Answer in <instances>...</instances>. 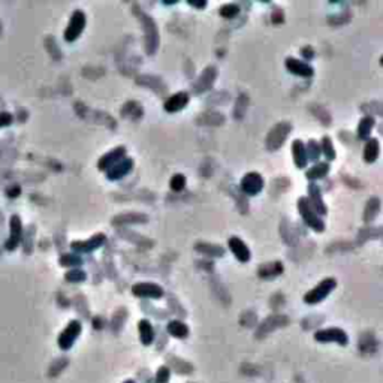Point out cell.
Masks as SVG:
<instances>
[{
	"instance_id": "obj_34",
	"label": "cell",
	"mask_w": 383,
	"mask_h": 383,
	"mask_svg": "<svg viewBox=\"0 0 383 383\" xmlns=\"http://www.w3.org/2000/svg\"><path fill=\"white\" fill-rule=\"evenodd\" d=\"M302 56L305 59H310V57H313L315 56V51H313V48H310V46H305L304 50H302Z\"/></svg>"
},
{
	"instance_id": "obj_31",
	"label": "cell",
	"mask_w": 383,
	"mask_h": 383,
	"mask_svg": "<svg viewBox=\"0 0 383 383\" xmlns=\"http://www.w3.org/2000/svg\"><path fill=\"white\" fill-rule=\"evenodd\" d=\"M171 371L168 367H160L156 373V383H168L170 382Z\"/></svg>"
},
{
	"instance_id": "obj_28",
	"label": "cell",
	"mask_w": 383,
	"mask_h": 383,
	"mask_svg": "<svg viewBox=\"0 0 383 383\" xmlns=\"http://www.w3.org/2000/svg\"><path fill=\"white\" fill-rule=\"evenodd\" d=\"M239 12V6L236 3H226L220 8V15L225 18H232Z\"/></svg>"
},
{
	"instance_id": "obj_25",
	"label": "cell",
	"mask_w": 383,
	"mask_h": 383,
	"mask_svg": "<svg viewBox=\"0 0 383 383\" xmlns=\"http://www.w3.org/2000/svg\"><path fill=\"white\" fill-rule=\"evenodd\" d=\"M125 223V222H147V215L144 214H123L114 219V223Z\"/></svg>"
},
{
	"instance_id": "obj_6",
	"label": "cell",
	"mask_w": 383,
	"mask_h": 383,
	"mask_svg": "<svg viewBox=\"0 0 383 383\" xmlns=\"http://www.w3.org/2000/svg\"><path fill=\"white\" fill-rule=\"evenodd\" d=\"M289 132H291L289 123H278L277 126H274L267 138V147L270 150H277L278 147H281V144L284 142Z\"/></svg>"
},
{
	"instance_id": "obj_3",
	"label": "cell",
	"mask_w": 383,
	"mask_h": 383,
	"mask_svg": "<svg viewBox=\"0 0 383 383\" xmlns=\"http://www.w3.org/2000/svg\"><path fill=\"white\" fill-rule=\"evenodd\" d=\"M141 21H142V29H144V33H146V46H147V53L149 54H153L157 48V43H159V33H157V29H156V24L154 21L146 15V14H138Z\"/></svg>"
},
{
	"instance_id": "obj_4",
	"label": "cell",
	"mask_w": 383,
	"mask_h": 383,
	"mask_svg": "<svg viewBox=\"0 0 383 383\" xmlns=\"http://www.w3.org/2000/svg\"><path fill=\"white\" fill-rule=\"evenodd\" d=\"M315 339L320 343H339L341 346H346L349 343L347 334L340 329V328H328V329H320L315 334Z\"/></svg>"
},
{
	"instance_id": "obj_8",
	"label": "cell",
	"mask_w": 383,
	"mask_h": 383,
	"mask_svg": "<svg viewBox=\"0 0 383 383\" xmlns=\"http://www.w3.org/2000/svg\"><path fill=\"white\" fill-rule=\"evenodd\" d=\"M132 292L139 298H154V299L163 295V289L154 283H136L132 287Z\"/></svg>"
},
{
	"instance_id": "obj_36",
	"label": "cell",
	"mask_w": 383,
	"mask_h": 383,
	"mask_svg": "<svg viewBox=\"0 0 383 383\" xmlns=\"http://www.w3.org/2000/svg\"><path fill=\"white\" fill-rule=\"evenodd\" d=\"M189 5L198 6V8H204V6H207V2H205V0H204V2H189Z\"/></svg>"
},
{
	"instance_id": "obj_29",
	"label": "cell",
	"mask_w": 383,
	"mask_h": 383,
	"mask_svg": "<svg viewBox=\"0 0 383 383\" xmlns=\"http://www.w3.org/2000/svg\"><path fill=\"white\" fill-rule=\"evenodd\" d=\"M198 250H202V253H208L213 256H222L223 255V249L219 246H210V244H198L196 246Z\"/></svg>"
},
{
	"instance_id": "obj_15",
	"label": "cell",
	"mask_w": 383,
	"mask_h": 383,
	"mask_svg": "<svg viewBox=\"0 0 383 383\" xmlns=\"http://www.w3.org/2000/svg\"><path fill=\"white\" fill-rule=\"evenodd\" d=\"M125 153H126V149H125V147H117V149L111 150L109 153H106L105 156L101 157V160H99V163H98V168H99L101 171L109 170L112 165L117 163L118 159H122V157L125 156Z\"/></svg>"
},
{
	"instance_id": "obj_21",
	"label": "cell",
	"mask_w": 383,
	"mask_h": 383,
	"mask_svg": "<svg viewBox=\"0 0 383 383\" xmlns=\"http://www.w3.org/2000/svg\"><path fill=\"white\" fill-rule=\"evenodd\" d=\"M283 271V267L280 262H273V263H265L263 267L259 268V276L262 278H270V277H276Z\"/></svg>"
},
{
	"instance_id": "obj_2",
	"label": "cell",
	"mask_w": 383,
	"mask_h": 383,
	"mask_svg": "<svg viewBox=\"0 0 383 383\" xmlns=\"http://www.w3.org/2000/svg\"><path fill=\"white\" fill-rule=\"evenodd\" d=\"M335 286H337V281H335L334 278H325L316 287H313V289L305 294L304 301L307 304H318V302L323 301L334 291Z\"/></svg>"
},
{
	"instance_id": "obj_19",
	"label": "cell",
	"mask_w": 383,
	"mask_h": 383,
	"mask_svg": "<svg viewBox=\"0 0 383 383\" xmlns=\"http://www.w3.org/2000/svg\"><path fill=\"white\" fill-rule=\"evenodd\" d=\"M214 78H215V69H214V67H207V69L202 72V75H201V78L198 80V83H196V90H198V91H202V90L210 88L211 84H213V81H214Z\"/></svg>"
},
{
	"instance_id": "obj_9",
	"label": "cell",
	"mask_w": 383,
	"mask_h": 383,
	"mask_svg": "<svg viewBox=\"0 0 383 383\" xmlns=\"http://www.w3.org/2000/svg\"><path fill=\"white\" fill-rule=\"evenodd\" d=\"M241 189L247 195H257L263 189V178L257 172H249L241 180Z\"/></svg>"
},
{
	"instance_id": "obj_10",
	"label": "cell",
	"mask_w": 383,
	"mask_h": 383,
	"mask_svg": "<svg viewBox=\"0 0 383 383\" xmlns=\"http://www.w3.org/2000/svg\"><path fill=\"white\" fill-rule=\"evenodd\" d=\"M105 241V235L104 234H96L93 235L90 239H85V241H75L72 243V250L78 252V253H90L94 249H98L104 244Z\"/></svg>"
},
{
	"instance_id": "obj_13",
	"label": "cell",
	"mask_w": 383,
	"mask_h": 383,
	"mask_svg": "<svg viewBox=\"0 0 383 383\" xmlns=\"http://www.w3.org/2000/svg\"><path fill=\"white\" fill-rule=\"evenodd\" d=\"M308 202L310 205L313 207V210L319 214V215H325L326 214V205L323 204L320 190L316 184H310L308 186Z\"/></svg>"
},
{
	"instance_id": "obj_35",
	"label": "cell",
	"mask_w": 383,
	"mask_h": 383,
	"mask_svg": "<svg viewBox=\"0 0 383 383\" xmlns=\"http://www.w3.org/2000/svg\"><path fill=\"white\" fill-rule=\"evenodd\" d=\"M9 120H11V115H9V114H0V126L9 123Z\"/></svg>"
},
{
	"instance_id": "obj_32",
	"label": "cell",
	"mask_w": 383,
	"mask_h": 383,
	"mask_svg": "<svg viewBox=\"0 0 383 383\" xmlns=\"http://www.w3.org/2000/svg\"><path fill=\"white\" fill-rule=\"evenodd\" d=\"M60 263L62 265H80L81 263V257L75 256L74 253H70V255H64L62 259H60Z\"/></svg>"
},
{
	"instance_id": "obj_12",
	"label": "cell",
	"mask_w": 383,
	"mask_h": 383,
	"mask_svg": "<svg viewBox=\"0 0 383 383\" xmlns=\"http://www.w3.org/2000/svg\"><path fill=\"white\" fill-rule=\"evenodd\" d=\"M284 64H286L287 69H289V72H292V74H295V75H299V77H311L315 72L313 67H311L308 63L298 60L295 57H287Z\"/></svg>"
},
{
	"instance_id": "obj_18",
	"label": "cell",
	"mask_w": 383,
	"mask_h": 383,
	"mask_svg": "<svg viewBox=\"0 0 383 383\" xmlns=\"http://www.w3.org/2000/svg\"><path fill=\"white\" fill-rule=\"evenodd\" d=\"M139 337H141V343L146 344V346H150L154 340V331H153V326L149 320H141L139 322Z\"/></svg>"
},
{
	"instance_id": "obj_17",
	"label": "cell",
	"mask_w": 383,
	"mask_h": 383,
	"mask_svg": "<svg viewBox=\"0 0 383 383\" xmlns=\"http://www.w3.org/2000/svg\"><path fill=\"white\" fill-rule=\"evenodd\" d=\"M292 153H294V160H295V165L298 168H305L308 159H307V153H305V147L302 141L299 139H295L294 144H292Z\"/></svg>"
},
{
	"instance_id": "obj_14",
	"label": "cell",
	"mask_w": 383,
	"mask_h": 383,
	"mask_svg": "<svg viewBox=\"0 0 383 383\" xmlns=\"http://www.w3.org/2000/svg\"><path fill=\"white\" fill-rule=\"evenodd\" d=\"M228 244H229V249L232 250V253L235 255V257L239 260V262H247L250 259V250L249 247L244 244V241H241L238 236H231L228 239Z\"/></svg>"
},
{
	"instance_id": "obj_23",
	"label": "cell",
	"mask_w": 383,
	"mask_h": 383,
	"mask_svg": "<svg viewBox=\"0 0 383 383\" xmlns=\"http://www.w3.org/2000/svg\"><path fill=\"white\" fill-rule=\"evenodd\" d=\"M374 126V120L373 117H364L358 125V136L361 139H367L370 136V132Z\"/></svg>"
},
{
	"instance_id": "obj_26",
	"label": "cell",
	"mask_w": 383,
	"mask_h": 383,
	"mask_svg": "<svg viewBox=\"0 0 383 383\" xmlns=\"http://www.w3.org/2000/svg\"><path fill=\"white\" fill-rule=\"evenodd\" d=\"M305 153H307V159L310 160H318L319 156H320V146L315 141V139H310L308 142V147L305 149Z\"/></svg>"
},
{
	"instance_id": "obj_1",
	"label": "cell",
	"mask_w": 383,
	"mask_h": 383,
	"mask_svg": "<svg viewBox=\"0 0 383 383\" xmlns=\"http://www.w3.org/2000/svg\"><path fill=\"white\" fill-rule=\"evenodd\" d=\"M298 210L302 215V219L304 222L311 228V229H315L318 232H322L325 229V223L323 220L320 219V215L313 210V207L310 205L308 199L307 198H301L298 201Z\"/></svg>"
},
{
	"instance_id": "obj_27",
	"label": "cell",
	"mask_w": 383,
	"mask_h": 383,
	"mask_svg": "<svg viewBox=\"0 0 383 383\" xmlns=\"http://www.w3.org/2000/svg\"><path fill=\"white\" fill-rule=\"evenodd\" d=\"M320 151L325 153V156H326L328 160H332V159L335 157V150H334L331 138H328V136H323V138H322V149H320Z\"/></svg>"
},
{
	"instance_id": "obj_33",
	"label": "cell",
	"mask_w": 383,
	"mask_h": 383,
	"mask_svg": "<svg viewBox=\"0 0 383 383\" xmlns=\"http://www.w3.org/2000/svg\"><path fill=\"white\" fill-rule=\"evenodd\" d=\"M66 280H67V281H74V283H77V281H84V280H85V273H83V271H80V270H72V271H69V273L66 274Z\"/></svg>"
},
{
	"instance_id": "obj_11",
	"label": "cell",
	"mask_w": 383,
	"mask_h": 383,
	"mask_svg": "<svg viewBox=\"0 0 383 383\" xmlns=\"http://www.w3.org/2000/svg\"><path fill=\"white\" fill-rule=\"evenodd\" d=\"M133 168V160L126 157V159H122V162H117L115 165H112L109 170H106V177L108 180H118V178H122L125 177L130 170Z\"/></svg>"
},
{
	"instance_id": "obj_22",
	"label": "cell",
	"mask_w": 383,
	"mask_h": 383,
	"mask_svg": "<svg viewBox=\"0 0 383 383\" xmlns=\"http://www.w3.org/2000/svg\"><path fill=\"white\" fill-rule=\"evenodd\" d=\"M379 156V141L376 138L370 139L367 144H365V150H364V159L365 162L371 163L377 159Z\"/></svg>"
},
{
	"instance_id": "obj_5",
	"label": "cell",
	"mask_w": 383,
	"mask_h": 383,
	"mask_svg": "<svg viewBox=\"0 0 383 383\" xmlns=\"http://www.w3.org/2000/svg\"><path fill=\"white\" fill-rule=\"evenodd\" d=\"M85 27V15L83 11H75L74 15L70 17V21H69V26L64 32V39L72 42V41H75L81 32L84 30Z\"/></svg>"
},
{
	"instance_id": "obj_20",
	"label": "cell",
	"mask_w": 383,
	"mask_h": 383,
	"mask_svg": "<svg viewBox=\"0 0 383 383\" xmlns=\"http://www.w3.org/2000/svg\"><path fill=\"white\" fill-rule=\"evenodd\" d=\"M168 332L175 339H186L189 335V328L180 320H172L168 323Z\"/></svg>"
},
{
	"instance_id": "obj_16",
	"label": "cell",
	"mask_w": 383,
	"mask_h": 383,
	"mask_svg": "<svg viewBox=\"0 0 383 383\" xmlns=\"http://www.w3.org/2000/svg\"><path fill=\"white\" fill-rule=\"evenodd\" d=\"M189 102V94L186 91H178L175 94H172L170 99L165 102V111L168 112H175L183 109Z\"/></svg>"
},
{
	"instance_id": "obj_7",
	"label": "cell",
	"mask_w": 383,
	"mask_h": 383,
	"mask_svg": "<svg viewBox=\"0 0 383 383\" xmlns=\"http://www.w3.org/2000/svg\"><path fill=\"white\" fill-rule=\"evenodd\" d=\"M81 332V323L78 320H72L66 329L60 334V337H59V346L63 349V350H67L72 347V344H74L78 339V335Z\"/></svg>"
},
{
	"instance_id": "obj_30",
	"label": "cell",
	"mask_w": 383,
	"mask_h": 383,
	"mask_svg": "<svg viewBox=\"0 0 383 383\" xmlns=\"http://www.w3.org/2000/svg\"><path fill=\"white\" fill-rule=\"evenodd\" d=\"M186 186V177L183 174H175L171 178V189L174 192H181Z\"/></svg>"
},
{
	"instance_id": "obj_24",
	"label": "cell",
	"mask_w": 383,
	"mask_h": 383,
	"mask_svg": "<svg viewBox=\"0 0 383 383\" xmlns=\"http://www.w3.org/2000/svg\"><path fill=\"white\" fill-rule=\"evenodd\" d=\"M329 171V165L322 162V163H318L316 166H313L311 170L307 171V178L310 180H318V178H322L328 174Z\"/></svg>"
},
{
	"instance_id": "obj_37",
	"label": "cell",
	"mask_w": 383,
	"mask_h": 383,
	"mask_svg": "<svg viewBox=\"0 0 383 383\" xmlns=\"http://www.w3.org/2000/svg\"><path fill=\"white\" fill-rule=\"evenodd\" d=\"M125 383H135V380H126Z\"/></svg>"
}]
</instances>
